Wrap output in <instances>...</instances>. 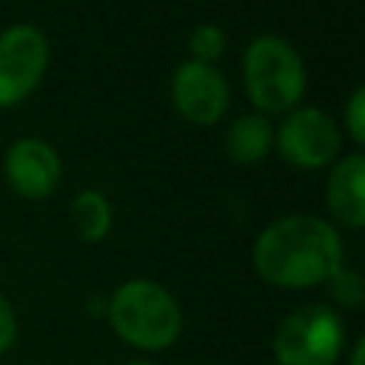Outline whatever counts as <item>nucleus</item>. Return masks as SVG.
Returning <instances> with one entry per match:
<instances>
[{"label":"nucleus","mask_w":365,"mask_h":365,"mask_svg":"<svg viewBox=\"0 0 365 365\" xmlns=\"http://www.w3.org/2000/svg\"><path fill=\"white\" fill-rule=\"evenodd\" d=\"M254 268L277 288H311L342 268V242L319 217H282L259 234Z\"/></svg>","instance_id":"obj_1"},{"label":"nucleus","mask_w":365,"mask_h":365,"mask_svg":"<svg viewBox=\"0 0 365 365\" xmlns=\"http://www.w3.org/2000/svg\"><path fill=\"white\" fill-rule=\"evenodd\" d=\"M108 322L117 336L143 351L168 348L182 331L177 299L148 279H131L114 291L108 302Z\"/></svg>","instance_id":"obj_2"},{"label":"nucleus","mask_w":365,"mask_h":365,"mask_svg":"<svg viewBox=\"0 0 365 365\" xmlns=\"http://www.w3.org/2000/svg\"><path fill=\"white\" fill-rule=\"evenodd\" d=\"M248 100L268 114L291 111L305 91V68L294 46L282 37H257L242 54Z\"/></svg>","instance_id":"obj_3"},{"label":"nucleus","mask_w":365,"mask_h":365,"mask_svg":"<svg viewBox=\"0 0 365 365\" xmlns=\"http://www.w3.org/2000/svg\"><path fill=\"white\" fill-rule=\"evenodd\" d=\"M345 345V325L334 308L305 305L288 314L274 334L279 365H334Z\"/></svg>","instance_id":"obj_4"},{"label":"nucleus","mask_w":365,"mask_h":365,"mask_svg":"<svg viewBox=\"0 0 365 365\" xmlns=\"http://www.w3.org/2000/svg\"><path fill=\"white\" fill-rule=\"evenodd\" d=\"M48 66V43L34 26H11L0 34V106L29 97Z\"/></svg>","instance_id":"obj_5"},{"label":"nucleus","mask_w":365,"mask_h":365,"mask_svg":"<svg viewBox=\"0 0 365 365\" xmlns=\"http://www.w3.org/2000/svg\"><path fill=\"white\" fill-rule=\"evenodd\" d=\"M279 154L299 168H322L339 154V128L319 108H299L277 131Z\"/></svg>","instance_id":"obj_6"},{"label":"nucleus","mask_w":365,"mask_h":365,"mask_svg":"<svg viewBox=\"0 0 365 365\" xmlns=\"http://www.w3.org/2000/svg\"><path fill=\"white\" fill-rule=\"evenodd\" d=\"M171 97L177 111L197 125L217 123L228 108V86L222 74L214 66L197 60H188L174 71Z\"/></svg>","instance_id":"obj_7"},{"label":"nucleus","mask_w":365,"mask_h":365,"mask_svg":"<svg viewBox=\"0 0 365 365\" xmlns=\"http://www.w3.org/2000/svg\"><path fill=\"white\" fill-rule=\"evenodd\" d=\"M6 180L20 197L43 200L60 182V157L43 140H17L6 154Z\"/></svg>","instance_id":"obj_8"},{"label":"nucleus","mask_w":365,"mask_h":365,"mask_svg":"<svg viewBox=\"0 0 365 365\" xmlns=\"http://www.w3.org/2000/svg\"><path fill=\"white\" fill-rule=\"evenodd\" d=\"M328 208L348 228L365 225V157L362 154H348L334 165L328 177Z\"/></svg>","instance_id":"obj_9"},{"label":"nucleus","mask_w":365,"mask_h":365,"mask_svg":"<svg viewBox=\"0 0 365 365\" xmlns=\"http://www.w3.org/2000/svg\"><path fill=\"white\" fill-rule=\"evenodd\" d=\"M274 131L262 114H242L225 131V154L240 165H254L271 151Z\"/></svg>","instance_id":"obj_10"},{"label":"nucleus","mask_w":365,"mask_h":365,"mask_svg":"<svg viewBox=\"0 0 365 365\" xmlns=\"http://www.w3.org/2000/svg\"><path fill=\"white\" fill-rule=\"evenodd\" d=\"M71 222L80 240L100 242L111 228V205L100 191H83L71 202Z\"/></svg>","instance_id":"obj_11"},{"label":"nucleus","mask_w":365,"mask_h":365,"mask_svg":"<svg viewBox=\"0 0 365 365\" xmlns=\"http://www.w3.org/2000/svg\"><path fill=\"white\" fill-rule=\"evenodd\" d=\"M188 48L194 54L197 63H214L222 51H225V34L220 26H211V23H202L194 29L191 40H188Z\"/></svg>","instance_id":"obj_12"},{"label":"nucleus","mask_w":365,"mask_h":365,"mask_svg":"<svg viewBox=\"0 0 365 365\" xmlns=\"http://www.w3.org/2000/svg\"><path fill=\"white\" fill-rule=\"evenodd\" d=\"M331 285V297L345 305V308H359L362 299H365V282L356 271H348V268H336L328 279Z\"/></svg>","instance_id":"obj_13"},{"label":"nucleus","mask_w":365,"mask_h":365,"mask_svg":"<svg viewBox=\"0 0 365 365\" xmlns=\"http://www.w3.org/2000/svg\"><path fill=\"white\" fill-rule=\"evenodd\" d=\"M345 123H348V131H351V140L356 145L365 143V88H354L351 100H348V108H345Z\"/></svg>","instance_id":"obj_14"},{"label":"nucleus","mask_w":365,"mask_h":365,"mask_svg":"<svg viewBox=\"0 0 365 365\" xmlns=\"http://www.w3.org/2000/svg\"><path fill=\"white\" fill-rule=\"evenodd\" d=\"M14 336H17V319H14L9 299L0 294V354H6L11 348Z\"/></svg>","instance_id":"obj_15"},{"label":"nucleus","mask_w":365,"mask_h":365,"mask_svg":"<svg viewBox=\"0 0 365 365\" xmlns=\"http://www.w3.org/2000/svg\"><path fill=\"white\" fill-rule=\"evenodd\" d=\"M362 356H365V339L359 336L354 342V351H351V365H362Z\"/></svg>","instance_id":"obj_16"},{"label":"nucleus","mask_w":365,"mask_h":365,"mask_svg":"<svg viewBox=\"0 0 365 365\" xmlns=\"http://www.w3.org/2000/svg\"><path fill=\"white\" fill-rule=\"evenodd\" d=\"M128 365H154V362H145V359H137V362H128Z\"/></svg>","instance_id":"obj_17"}]
</instances>
